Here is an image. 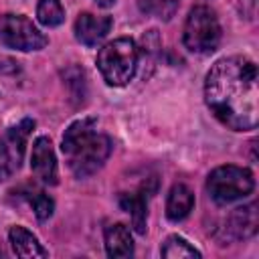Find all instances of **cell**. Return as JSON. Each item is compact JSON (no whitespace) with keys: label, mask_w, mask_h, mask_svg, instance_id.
I'll return each mask as SVG.
<instances>
[{"label":"cell","mask_w":259,"mask_h":259,"mask_svg":"<svg viewBox=\"0 0 259 259\" xmlns=\"http://www.w3.org/2000/svg\"><path fill=\"white\" fill-rule=\"evenodd\" d=\"M204 101L212 115L235 132L259 121V73L247 57L219 59L204 79Z\"/></svg>","instance_id":"cell-1"},{"label":"cell","mask_w":259,"mask_h":259,"mask_svg":"<svg viewBox=\"0 0 259 259\" xmlns=\"http://www.w3.org/2000/svg\"><path fill=\"white\" fill-rule=\"evenodd\" d=\"M109 136L97 132V121L93 117H81L73 121L61 142V150L65 154L67 166L77 178H87L95 174L107 162L111 154Z\"/></svg>","instance_id":"cell-2"},{"label":"cell","mask_w":259,"mask_h":259,"mask_svg":"<svg viewBox=\"0 0 259 259\" xmlns=\"http://www.w3.org/2000/svg\"><path fill=\"white\" fill-rule=\"evenodd\" d=\"M140 49L138 45L127 38H115L103 45L97 53V69L103 77V81L111 87H123L127 85L138 69Z\"/></svg>","instance_id":"cell-3"},{"label":"cell","mask_w":259,"mask_h":259,"mask_svg":"<svg viewBox=\"0 0 259 259\" xmlns=\"http://www.w3.org/2000/svg\"><path fill=\"white\" fill-rule=\"evenodd\" d=\"M255 190V178L251 170L235 164L214 168L206 178V192L217 204H231L249 196Z\"/></svg>","instance_id":"cell-4"},{"label":"cell","mask_w":259,"mask_h":259,"mask_svg":"<svg viewBox=\"0 0 259 259\" xmlns=\"http://www.w3.org/2000/svg\"><path fill=\"white\" fill-rule=\"evenodd\" d=\"M221 34L223 32L214 10H210L204 4H198L188 12L182 30V42L190 53H212L221 42Z\"/></svg>","instance_id":"cell-5"},{"label":"cell","mask_w":259,"mask_h":259,"mask_svg":"<svg viewBox=\"0 0 259 259\" xmlns=\"http://www.w3.org/2000/svg\"><path fill=\"white\" fill-rule=\"evenodd\" d=\"M0 42L14 51H40L49 38L22 14H0Z\"/></svg>","instance_id":"cell-6"},{"label":"cell","mask_w":259,"mask_h":259,"mask_svg":"<svg viewBox=\"0 0 259 259\" xmlns=\"http://www.w3.org/2000/svg\"><path fill=\"white\" fill-rule=\"evenodd\" d=\"M32 127H34V119L26 117L20 123L8 127L0 136V180H6L20 170L26 150V140Z\"/></svg>","instance_id":"cell-7"},{"label":"cell","mask_w":259,"mask_h":259,"mask_svg":"<svg viewBox=\"0 0 259 259\" xmlns=\"http://www.w3.org/2000/svg\"><path fill=\"white\" fill-rule=\"evenodd\" d=\"M30 168L32 174L42 182V184H57L59 182V174H57V158H55V150L53 144L47 136H40L34 140L32 144V152H30Z\"/></svg>","instance_id":"cell-8"},{"label":"cell","mask_w":259,"mask_h":259,"mask_svg":"<svg viewBox=\"0 0 259 259\" xmlns=\"http://www.w3.org/2000/svg\"><path fill=\"white\" fill-rule=\"evenodd\" d=\"M111 18L95 16L93 12H81L75 20V38L85 47H97L109 32Z\"/></svg>","instance_id":"cell-9"},{"label":"cell","mask_w":259,"mask_h":259,"mask_svg":"<svg viewBox=\"0 0 259 259\" xmlns=\"http://www.w3.org/2000/svg\"><path fill=\"white\" fill-rule=\"evenodd\" d=\"M148 192L150 190L146 184H142L138 190L119 192V204L125 212H130L132 225L140 235H144L148 229Z\"/></svg>","instance_id":"cell-10"},{"label":"cell","mask_w":259,"mask_h":259,"mask_svg":"<svg viewBox=\"0 0 259 259\" xmlns=\"http://www.w3.org/2000/svg\"><path fill=\"white\" fill-rule=\"evenodd\" d=\"M257 227H259L257 204H255V202H249V204H245V206L235 208V210L229 214L225 231L231 235V239L245 241V239H251V237L257 233Z\"/></svg>","instance_id":"cell-11"},{"label":"cell","mask_w":259,"mask_h":259,"mask_svg":"<svg viewBox=\"0 0 259 259\" xmlns=\"http://www.w3.org/2000/svg\"><path fill=\"white\" fill-rule=\"evenodd\" d=\"M103 239H105V251H107L109 257L123 259V257H132L134 255L132 233L123 223H115V225L105 227Z\"/></svg>","instance_id":"cell-12"},{"label":"cell","mask_w":259,"mask_h":259,"mask_svg":"<svg viewBox=\"0 0 259 259\" xmlns=\"http://www.w3.org/2000/svg\"><path fill=\"white\" fill-rule=\"evenodd\" d=\"M192 206H194L192 190L182 182L174 184L170 188V192H168V198H166V217L172 223H178V221H182V219H186L190 214Z\"/></svg>","instance_id":"cell-13"},{"label":"cell","mask_w":259,"mask_h":259,"mask_svg":"<svg viewBox=\"0 0 259 259\" xmlns=\"http://www.w3.org/2000/svg\"><path fill=\"white\" fill-rule=\"evenodd\" d=\"M8 241L12 247V253L18 257H47V249L38 243V239L26 231L24 227H12L8 231Z\"/></svg>","instance_id":"cell-14"},{"label":"cell","mask_w":259,"mask_h":259,"mask_svg":"<svg viewBox=\"0 0 259 259\" xmlns=\"http://www.w3.org/2000/svg\"><path fill=\"white\" fill-rule=\"evenodd\" d=\"M36 18L42 26H59L65 20V8L61 0H38L36 4Z\"/></svg>","instance_id":"cell-15"},{"label":"cell","mask_w":259,"mask_h":259,"mask_svg":"<svg viewBox=\"0 0 259 259\" xmlns=\"http://www.w3.org/2000/svg\"><path fill=\"white\" fill-rule=\"evenodd\" d=\"M160 255L166 259H182V257H200V251H196L186 239H182L178 235H170L164 241Z\"/></svg>","instance_id":"cell-16"},{"label":"cell","mask_w":259,"mask_h":259,"mask_svg":"<svg viewBox=\"0 0 259 259\" xmlns=\"http://www.w3.org/2000/svg\"><path fill=\"white\" fill-rule=\"evenodd\" d=\"M178 2L180 0H140L142 4V10L150 12V14H156L158 18H164V20H170L178 8Z\"/></svg>","instance_id":"cell-17"},{"label":"cell","mask_w":259,"mask_h":259,"mask_svg":"<svg viewBox=\"0 0 259 259\" xmlns=\"http://www.w3.org/2000/svg\"><path fill=\"white\" fill-rule=\"evenodd\" d=\"M28 202L36 214L38 221H47L51 214H53V208H55V202L51 196H47L42 190H32L28 192Z\"/></svg>","instance_id":"cell-18"},{"label":"cell","mask_w":259,"mask_h":259,"mask_svg":"<svg viewBox=\"0 0 259 259\" xmlns=\"http://www.w3.org/2000/svg\"><path fill=\"white\" fill-rule=\"evenodd\" d=\"M95 2H97L101 8H109V6H113V2H115V0H95Z\"/></svg>","instance_id":"cell-19"}]
</instances>
